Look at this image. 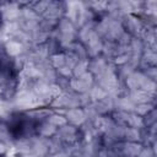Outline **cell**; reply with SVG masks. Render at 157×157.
Listing matches in <instances>:
<instances>
[{
    "label": "cell",
    "instance_id": "cell-3",
    "mask_svg": "<svg viewBox=\"0 0 157 157\" xmlns=\"http://www.w3.org/2000/svg\"><path fill=\"white\" fill-rule=\"evenodd\" d=\"M6 153H7V147L5 142L0 140V157H6Z\"/></svg>",
    "mask_w": 157,
    "mask_h": 157
},
{
    "label": "cell",
    "instance_id": "cell-4",
    "mask_svg": "<svg viewBox=\"0 0 157 157\" xmlns=\"http://www.w3.org/2000/svg\"><path fill=\"white\" fill-rule=\"evenodd\" d=\"M1 22H2V15H1V11H0V27H1Z\"/></svg>",
    "mask_w": 157,
    "mask_h": 157
},
{
    "label": "cell",
    "instance_id": "cell-2",
    "mask_svg": "<svg viewBox=\"0 0 157 157\" xmlns=\"http://www.w3.org/2000/svg\"><path fill=\"white\" fill-rule=\"evenodd\" d=\"M17 70L7 52L0 48V96L10 94L16 87Z\"/></svg>",
    "mask_w": 157,
    "mask_h": 157
},
{
    "label": "cell",
    "instance_id": "cell-1",
    "mask_svg": "<svg viewBox=\"0 0 157 157\" xmlns=\"http://www.w3.org/2000/svg\"><path fill=\"white\" fill-rule=\"evenodd\" d=\"M5 128L7 130V134L12 139L21 140L31 136L36 130L37 124L34 119H32L29 115L16 112L9 115V118L5 121Z\"/></svg>",
    "mask_w": 157,
    "mask_h": 157
}]
</instances>
